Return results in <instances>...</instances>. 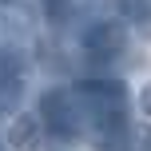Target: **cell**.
I'll use <instances>...</instances> for the list:
<instances>
[{"label":"cell","instance_id":"obj_1","mask_svg":"<svg viewBox=\"0 0 151 151\" xmlns=\"http://www.w3.org/2000/svg\"><path fill=\"white\" fill-rule=\"evenodd\" d=\"M76 96L83 104L88 115V127L99 131V139H115L127 135V111H131V96L119 80H80L76 83Z\"/></svg>","mask_w":151,"mask_h":151},{"label":"cell","instance_id":"obj_2","mask_svg":"<svg viewBox=\"0 0 151 151\" xmlns=\"http://www.w3.org/2000/svg\"><path fill=\"white\" fill-rule=\"evenodd\" d=\"M36 115L44 123L48 135L56 139H80V131L88 127V115H83V104L76 96V88H52L40 96L36 104Z\"/></svg>","mask_w":151,"mask_h":151},{"label":"cell","instance_id":"obj_3","mask_svg":"<svg viewBox=\"0 0 151 151\" xmlns=\"http://www.w3.org/2000/svg\"><path fill=\"white\" fill-rule=\"evenodd\" d=\"M80 48H83V56H88L91 64H115L123 52H127V32H123V24L119 20H96V24H88V32L80 36Z\"/></svg>","mask_w":151,"mask_h":151},{"label":"cell","instance_id":"obj_4","mask_svg":"<svg viewBox=\"0 0 151 151\" xmlns=\"http://www.w3.org/2000/svg\"><path fill=\"white\" fill-rule=\"evenodd\" d=\"M24 91V64L16 48H0V115L12 111Z\"/></svg>","mask_w":151,"mask_h":151},{"label":"cell","instance_id":"obj_5","mask_svg":"<svg viewBox=\"0 0 151 151\" xmlns=\"http://www.w3.org/2000/svg\"><path fill=\"white\" fill-rule=\"evenodd\" d=\"M40 8H44V16L52 24H60L64 16H68V8H72V0H40Z\"/></svg>","mask_w":151,"mask_h":151},{"label":"cell","instance_id":"obj_6","mask_svg":"<svg viewBox=\"0 0 151 151\" xmlns=\"http://www.w3.org/2000/svg\"><path fill=\"white\" fill-rule=\"evenodd\" d=\"M139 104H143V111L151 115V83H147V88H143V91H139Z\"/></svg>","mask_w":151,"mask_h":151}]
</instances>
